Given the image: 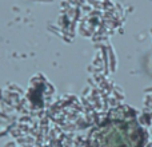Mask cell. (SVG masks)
Segmentation results:
<instances>
[{
    "instance_id": "cell-1",
    "label": "cell",
    "mask_w": 152,
    "mask_h": 147,
    "mask_svg": "<svg viewBox=\"0 0 152 147\" xmlns=\"http://www.w3.org/2000/svg\"><path fill=\"white\" fill-rule=\"evenodd\" d=\"M136 129L121 122H110L94 132L91 147H136Z\"/></svg>"
}]
</instances>
